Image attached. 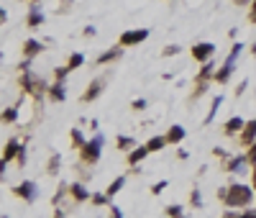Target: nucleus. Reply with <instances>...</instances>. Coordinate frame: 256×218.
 Segmentation results:
<instances>
[{
  "label": "nucleus",
  "mask_w": 256,
  "mask_h": 218,
  "mask_svg": "<svg viewBox=\"0 0 256 218\" xmlns=\"http://www.w3.org/2000/svg\"><path fill=\"white\" fill-rule=\"evenodd\" d=\"M233 3H236L238 8H244V5H251V0H233Z\"/></svg>",
  "instance_id": "46"
},
{
  "label": "nucleus",
  "mask_w": 256,
  "mask_h": 218,
  "mask_svg": "<svg viewBox=\"0 0 256 218\" xmlns=\"http://www.w3.org/2000/svg\"><path fill=\"white\" fill-rule=\"evenodd\" d=\"M123 49H126V47H120V44H118V47L102 52L95 62H98V64H110V62H115V59H120V56H123Z\"/></svg>",
  "instance_id": "15"
},
{
  "label": "nucleus",
  "mask_w": 256,
  "mask_h": 218,
  "mask_svg": "<svg viewBox=\"0 0 256 218\" xmlns=\"http://www.w3.org/2000/svg\"><path fill=\"white\" fill-rule=\"evenodd\" d=\"M177 54H179L177 44H169V47H164V52H161V56H177Z\"/></svg>",
  "instance_id": "35"
},
{
  "label": "nucleus",
  "mask_w": 256,
  "mask_h": 218,
  "mask_svg": "<svg viewBox=\"0 0 256 218\" xmlns=\"http://www.w3.org/2000/svg\"><path fill=\"white\" fill-rule=\"evenodd\" d=\"M21 147H23V144H18V139H10V141L5 144V149H3V162L8 164V162H13V159H18Z\"/></svg>",
  "instance_id": "16"
},
{
  "label": "nucleus",
  "mask_w": 256,
  "mask_h": 218,
  "mask_svg": "<svg viewBox=\"0 0 256 218\" xmlns=\"http://www.w3.org/2000/svg\"><path fill=\"white\" fill-rule=\"evenodd\" d=\"M82 64H85V54H80V52H77V54H72V56H69V62H67V67H69L72 72H74V69H80Z\"/></svg>",
  "instance_id": "28"
},
{
  "label": "nucleus",
  "mask_w": 256,
  "mask_h": 218,
  "mask_svg": "<svg viewBox=\"0 0 256 218\" xmlns=\"http://www.w3.org/2000/svg\"><path fill=\"white\" fill-rule=\"evenodd\" d=\"M90 203H93L95 208H102V206H108V203H110V198L105 195V193H93V198H90Z\"/></svg>",
  "instance_id": "29"
},
{
  "label": "nucleus",
  "mask_w": 256,
  "mask_h": 218,
  "mask_svg": "<svg viewBox=\"0 0 256 218\" xmlns=\"http://www.w3.org/2000/svg\"><path fill=\"white\" fill-rule=\"evenodd\" d=\"M47 98L51 103H64L67 100V85L64 82H51L49 90H47Z\"/></svg>",
  "instance_id": "12"
},
{
  "label": "nucleus",
  "mask_w": 256,
  "mask_h": 218,
  "mask_svg": "<svg viewBox=\"0 0 256 218\" xmlns=\"http://www.w3.org/2000/svg\"><path fill=\"white\" fill-rule=\"evenodd\" d=\"M123 185H126V174H120V177H115L108 187H105V195H108L113 200V195H118L120 190H123Z\"/></svg>",
  "instance_id": "20"
},
{
  "label": "nucleus",
  "mask_w": 256,
  "mask_h": 218,
  "mask_svg": "<svg viewBox=\"0 0 256 218\" xmlns=\"http://www.w3.org/2000/svg\"><path fill=\"white\" fill-rule=\"evenodd\" d=\"M246 164H249V157H246V154H231V157L223 162V169L228 172V174H238Z\"/></svg>",
  "instance_id": "8"
},
{
  "label": "nucleus",
  "mask_w": 256,
  "mask_h": 218,
  "mask_svg": "<svg viewBox=\"0 0 256 218\" xmlns=\"http://www.w3.org/2000/svg\"><path fill=\"white\" fill-rule=\"evenodd\" d=\"M254 198H256L254 187L241 185V182H231V185H228V195H225L223 203L233 211V208H249L251 203H254Z\"/></svg>",
  "instance_id": "1"
},
{
  "label": "nucleus",
  "mask_w": 256,
  "mask_h": 218,
  "mask_svg": "<svg viewBox=\"0 0 256 218\" xmlns=\"http://www.w3.org/2000/svg\"><path fill=\"white\" fill-rule=\"evenodd\" d=\"M185 136H187V131H185L182 126H172V128L167 131V141H169V144H179Z\"/></svg>",
  "instance_id": "21"
},
{
  "label": "nucleus",
  "mask_w": 256,
  "mask_h": 218,
  "mask_svg": "<svg viewBox=\"0 0 256 218\" xmlns=\"http://www.w3.org/2000/svg\"><path fill=\"white\" fill-rule=\"evenodd\" d=\"M244 126H246V121H244V118H238V115H233V118L225 121L223 134H225V136H236V134H241V131H244Z\"/></svg>",
  "instance_id": "14"
},
{
  "label": "nucleus",
  "mask_w": 256,
  "mask_h": 218,
  "mask_svg": "<svg viewBox=\"0 0 256 218\" xmlns=\"http://www.w3.org/2000/svg\"><path fill=\"white\" fill-rule=\"evenodd\" d=\"M220 103H223V95H215V98H213V106H210V113L205 115V121H203V126H210V123H213V118H215Z\"/></svg>",
  "instance_id": "24"
},
{
  "label": "nucleus",
  "mask_w": 256,
  "mask_h": 218,
  "mask_svg": "<svg viewBox=\"0 0 256 218\" xmlns=\"http://www.w3.org/2000/svg\"><path fill=\"white\" fill-rule=\"evenodd\" d=\"M182 211H185V208L179 206V203H172V206H167V208H164V213H167L169 218H182V216H185Z\"/></svg>",
  "instance_id": "30"
},
{
  "label": "nucleus",
  "mask_w": 256,
  "mask_h": 218,
  "mask_svg": "<svg viewBox=\"0 0 256 218\" xmlns=\"http://www.w3.org/2000/svg\"><path fill=\"white\" fill-rule=\"evenodd\" d=\"M18 85L23 87V93L34 95V98H39L41 93H47V90H49V85H47V82H41L39 77H34L31 72H21V77H18Z\"/></svg>",
  "instance_id": "4"
},
{
  "label": "nucleus",
  "mask_w": 256,
  "mask_h": 218,
  "mask_svg": "<svg viewBox=\"0 0 256 218\" xmlns=\"http://www.w3.org/2000/svg\"><path fill=\"white\" fill-rule=\"evenodd\" d=\"M69 72H72L69 67H56V69H54V82H64Z\"/></svg>",
  "instance_id": "33"
},
{
  "label": "nucleus",
  "mask_w": 256,
  "mask_h": 218,
  "mask_svg": "<svg viewBox=\"0 0 256 218\" xmlns=\"http://www.w3.org/2000/svg\"><path fill=\"white\" fill-rule=\"evenodd\" d=\"M215 56V44H210V41H200V44H195L192 47V59L195 62H200V64H205V62H210Z\"/></svg>",
  "instance_id": "6"
},
{
  "label": "nucleus",
  "mask_w": 256,
  "mask_h": 218,
  "mask_svg": "<svg viewBox=\"0 0 256 218\" xmlns=\"http://www.w3.org/2000/svg\"><path fill=\"white\" fill-rule=\"evenodd\" d=\"M246 85H249L246 80H244V82H241V85L236 87V95H244V90H246Z\"/></svg>",
  "instance_id": "43"
},
{
  "label": "nucleus",
  "mask_w": 256,
  "mask_h": 218,
  "mask_svg": "<svg viewBox=\"0 0 256 218\" xmlns=\"http://www.w3.org/2000/svg\"><path fill=\"white\" fill-rule=\"evenodd\" d=\"M225 218H256V211H254V208H246L244 213H233V211H228V213H225Z\"/></svg>",
  "instance_id": "32"
},
{
  "label": "nucleus",
  "mask_w": 256,
  "mask_h": 218,
  "mask_svg": "<svg viewBox=\"0 0 256 218\" xmlns=\"http://www.w3.org/2000/svg\"><path fill=\"white\" fill-rule=\"evenodd\" d=\"M246 157H249V164H256V141L249 147V152H246Z\"/></svg>",
  "instance_id": "37"
},
{
  "label": "nucleus",
  "mask_w": 256,
  "mask_h": 218,
  "mask_svg": "<svg viewBox=\"0 0 256 218\" xmlns=\"http://www.w3.org/2000/svg\"><path fill=\"white\" fill-rule=\"evenodd\" d=\"M167 187H169V182H167V180H159L156 185H152V195H161L164 190H167Z\"/></svg>",
  "instance_id": "34"
},
{
  "label": "nucleus",
  "mask_w": 256,
  "mask_h": 218,
  "mask_svg": "<svg viewBox=\"0 0 256 218\" xmlns=\"http://www.w3.org/2000/svg\"><path fill=\"white\" fill-rule=\"evenodd\" d=\"M108 218H123V211H120L118 206H110V216Z\"/></svg>",
  "instance_id": "40"
},
{
  "label": "nucleus",
  "mask_w": 256,
  "mask_h": 218,
  "mask_svg": "<svg viewBox=\"0 0 256 218\" xmlns=\"http://www.w3.org/2000/svg\"><path fill=\"white\" fill-rule=\"evenodd\" d=\"M67 195H69V185H67V182H62V185H59V190H56V195L51 198V203H54V206H59V203H62Z\"/></svg>",
  "instance_id": "27"
},
{
  "label": "nucleus",
  "mask_w": 256,
  "mask_h": 218,
  "mask_svg": "<svg viewBox=\"0 0 256 218\" xmlns=\"http://www.w3.org/2000/svg\"><path fill=\"white\" fill-rule=\"evenodd\" d=\"M190 206H192V208H203V195H200L198 187H195V190L190 193Z\"/></svg>",
  "instance_id": "31"
},
{
  "label": "nucleus",
  "mask_w": 256,
  "mask_h": 218,
  "mask_svg": "<svg viewBox=\"0 0 256 218\" xmlns=\"http://www.w3.org/2000/svg\"><path fill=\"white\" fill-rule=\"evenodd\" d=\"M146 100L144 98H139V100H133V103H131V110H146Z\"/></svg>",
  "instance_id": "36"
},
{
  "label": "nucleus",
  "mask_w": 256,
  "mask_h": 218,
  "mask_svg": "<svg viewBox=\"0 0 256 218\" xmlns=\"http://www.w3.org/2000/svg\"><path fill=\"white\" fill-rule=\"evenodd\" d=\"M254 141H256V118L246 121L244 131L238 134V144H241V147H251Z\"/></svg>",
  "instance_id": "11"
},
{
  "label": "nucleus",
  "mask_w": 256,
  "mask_h": 218,
  "mask_svg": "<svg viewBox=\"0 0 256 218\" xmlns=\"http://www.w3.org/2000/svg\"><path fill=\"white\" fill-rule=\"evenodd\" d=\"M115 147H118L120 152H133V149H136V139L120 134V136H115Z\"/></svg>",
  "instance_id": "19"
},
{
  "label": "nucleus",
  "mask_w": 256,
  "mask_h": 218,
  "mask_svg": "<svg viewBox=\"0 0 256 218\" xmlns=\"http://www.w3.org/2000/svg\"><path fill=\"white\" fill-rule=\"evenodd\" d=\"M223 218H225V216H223Z\"/></svg>",
  "instance_id": "50"
},
{
  "label": "nucleus",
  "mask_w": 256,
  "mask_h": 218,
  "mask_svg": "<svg viewBox=\"0 0 256 218\" xmlns=\"http://www.w3.org/2000/svg\"><path fill=\"white\" fill-rule=\"evenodd\" d=\"M10 193L16 195V198H21L23 203H34V200L39 198V195H36V182H34V180H23L21 185L13 187Z\"/></svg>",
  "instance_id": "7"
},
{
  "label": "nucleus",
  "mask_w": 256,
  "mask_h": 218,
  "mask_svg": "<svg viewBox=\"0 0 256 218\" xmlns=\"http://www.w3.org/2000/svg\"><path fill=\"white\" fill-rule=\"evenodd\" d=\"M182 218H187V216H182Z\"/></svg>",
  "instance_id": "49"
},
{
  "label": "nucleus",
  "mask_w": 256,
  "mask_h": 218,
  "mask_svg": "<svg viewBox=\"0 0 256 218\" xmlns=\"http://www.w3.org/2000/svg\"><path fill=\"white\" fill-rule=\"evenodd\" d=\"M82 34H85V36H95L98 31H95V28H93V26H85V31H82Z\"/></svg>",
  "instance_id": "45"
},
{
  "label": "nucleus",
  "mask_w": 256,
  "mask_h": 218,
  "mask_svg": "<svg viewBox=\"0 0 256 218\" xmlns=\"http://www.w3.org/2000/svg\"><path fill=\"white\" fill-rule=\"evenodd\" d=\"M59 167H62V154L54 152V154H51V159L47 162V172H49V174H59Z\"/></svg>",
  "instance_id": "25"
},
{
  "label": "nucleus",
  "mask_w": 256,
  "mask_h": 218,
  "mask_svg": "<svg viewBox=\"0 0 256 218\" xmlns=\"http://www.w3.org/2000/svg\"><path fill=\"white\" fill-rule=\"evenodd\" d=\"M41 52H44V44L36 41V39H28L23 44V56H26V59H34V56H39Z\"/></svg>",
  "instance_id": "17"
},
{
  "label": "nucleus",
  "mask_w": 256,
  "mask_h": 218,
  "mask_svg": "<svg viewBox=\"0 0 256 218\" xmlns=\"http://www.w3.org/2000/svg\"><path fill=\"white\" fill-rule=\"evenodd\" d=\"M149 39V28H131V31H123L118 39L120 47H136V44H144Z\"/></svg>",
  "instance_id": "5"
},
{
  "label": "nucleus",
  "mask_w": 256,
  "mask_h": 218,
  "mask_svg": "<svg viewBox=\"0 0 256 218\" xmlns=\"http://www.w3.org/2000/svg\"><path fill=\"white\" fill-rule=\"evenodd\" d=\"M31 3H39V0H31Z\"/></svg>",
  "instance_id": "48"
},
{
  "label": "nucleus",
  "mask_w": 256,
  "mask_h": 218,
  "mask_svg": "<svg viewBox=\"0 0 256 218\" xmlns=\"http://www.w3.org/2000/svg\"><path fill=\"white\" fill-rule=\"evenodd\" d=\"M149 154H152V152H149V147H146V144H144V147H136V149H133V152H128V157H126V162H128L131 167H139V164L144 162V159H146Z\"/></svg>",
  "instance_id": "13"
},
{
  "label": "nucleus",
  "mask_w": 256,
  "mask_h": 218,
  "mask_svg": "<svg viewBox=\"0 0 256 218\" xmlns=\"http://www.w3.org/2000/svg\"><path fill=\"white\" fill-rule=\"evenodd\" d=\"M54 218H67V211H64V208H56V211H54Z\"/></svg>",
  "instance_id": "44"
},
{
  "label": "nucleus",
  "mask_w": 256,
  "mask_h": 218,
  "mask_svg": "<svg viewBox=\"0 0 256 218\" xmlns=\"http://www.w3.org/2000/svg\"><path fill=\"white\" fill-rule=\"evenodd\" d=\"M26 23H28V28H39V26L44 23V13L36 8V3L31 5V10H28V16H26Z\"/></svg>",
  "instance_id": "18"
},
{
  "label": "nucleus",
  "mask_w": 256,
  "mask_h": 218,
  "mask_svg": "<svg viewBox=\"0 0 256 218\" xmlns=\"http://www.w3.org/2000/svg\"><path fill=\"white\" fill-rule=\"evenodd\" d=\"M241 44L236 41V47L231 49V54L225 56V62H223V67H218L215 69V77H213V82L215 85H228V80H231V75H233V64H236V59H238V54H241Z\"/></svg>",
  "instance_id": "3"
},
{
  "label": "nucleus",
  "mask_w": 256,
  "mask_h": 218,
  "mask_svg": "<svg viewBox=\"0 0 256 218\" xmlns=\"http://www.w3.org/2000/svg\"><path fill=\"white\" fill-rule=\"evenodd\" d=\"M167 136H152V139H149L146 141V147H149V152H161L164 147H167Z\"/></svg>",
  "instance_id": "23"
},
{
  "label": "nucleus",
  "mask_w": 256,
  "mask_h": 218,
  "mask_svg": "<svg viewBox=\"0 0 256 218\" xmlns=\"http://www.w3.org/2000/svg\"><path fill=\"white\" fill-rule=\"evenodd\" d=\"M249 21L256 23V0H251V8H249Z\"/></svg>",
  "instance_id": "39"
},
{
  "label": "nucleus",
  "mask_w": 256,
  "mask_h": 218,
  "mask_svg": "<svg viewBox=\"0 0 256 218\" xmlns=\"http://www.w3.org/2000/svg\"><path fill=\"white\" fill-rule=\"evenodd\" d=\"M187 157H190V152H187V149H177V159H182V162H185Z\"/></svg>",
  "instance_id": "41"
},
{
  "label": "nucleus",
  "mask_w": 256,
  "mask_h": 218,
  "mask_svg": "<svg viewBox=\"0 0 256 218\" xmlns=\"http://www.w3.org/2000/svg\"><path fill=\"white\" fill-rule=\"evenodd\" d=\"M251 54H254V56H256V44H254V47H251Z\"/></svg>",
  "instance_id": "47"
},
{
  "label": "nucleus",
  "mask_w": 256,
  "mask_h": 218,
  "mask_svg": "<svg viewBox=\"0 0 256 218\" xmlns=\"http://www.w3.org/2000/svg\"><path fill=\"white\" fill-rule=\"evenodd\" d=\"M105 82H108L105 77H95L93 82L87 85V90L82 93V100H85V103H93V100H98V98L102 95V87H105Z\"/></svg>",
  "instance_id": "9"
},
{
  "label": "nucleus",
  "mask_w": 256,
  "mask_h": 218,
  "mask_svg": "<svg viewBox=\"0 0 256 218\" xmlns=\"http://www.w3.org/2000/svg\"><path fill=\"white\" fill-rule=\"evenodd\" d=\"M69 198L74 203H87L90 198H93V193L85 187V182H69Z\"/></svg>",
  "instance_id": "10"
},
{
  "label": "nucleus",
  "mask_w": 256,
  "mask_h": 218,
  "mask_svg": "<svg viewBox=\"0 0 256 218\" xmlns=\"http://www.w3.org/2000/svg\"><path fill=\"white\" fill-rule=\"evenodd\" d=\"M18 121V108L16 106H8L3 110V123H16Z\"/></svg>",
  "instance_id": "26"
},
{
  "label": "nucleus",
  "mask_w": 256,
  "mask_h": 218,
  "mask_svg": "<svg viewBox=\"0 0 256 218\" xmlns=\"http://www.w3.org/2000/svg\"><path fill=\"white\" fill-rule=\"evenodd\" d=\"M102 144H105V139H102V134H95L93 139H90L85 147L80 149V162L82 164H87V167H95L98 162H100V154H102Z\"/></svg>",
  "instance_id": "2"
},
{
  "label": "nucleus",
  "mask_w": 256,
  "mask_h": 218,
  "mask_svg": "<svg viewBox=\"0 0 256 218\" xmlns=\"http://www.w3.org/2000/svg\"><path fill=\"white\" fill-rule=\"evenodd\" d=\"M213 154H215L218 159H223V162H225V159H228V157H231L228 152H225V149H220V147H215V149H213Z\"/></svg>",
  "instance_id": "38"
},
{
  "label": "nucleus",
  "mask_w": 256,
  "mask_h": 218,
  "mask_svg": "<svg viewBox=\"0 0 256 218\" xmlns=\"http://www.w3.org/2000/svg\"><path fill=\"white\" fill-rule=\"evenodd\" d=\"M251 187L256 190V164H251Z\"/></svg>",
  "instance_id": "42"
},
{
  "label": "nucleus",
  "mask_w": 256,
  "mask_h": 218,
  "mask_svg": "<svg viewBox=\"0 0 256 218\" xmlns=\"http://www.w3.org/2000/svg\"><path fill=\"white\" fill-rule=\"evenodd\" d=\"M69 144H72V149H77V152H80V149L85 147V144H87L80 128H72V131H69Z\"/></svg>",
  "instance_id": "22"
}]
</instances>
